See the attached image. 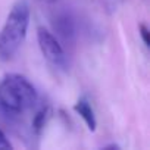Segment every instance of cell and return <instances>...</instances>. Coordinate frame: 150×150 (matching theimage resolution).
Listing matches in <instances>:
<instances>
[{"mask_svg": "<svg viewBox=\"0 0 150 150\" xmlns=\"http://www.w3.org/2000/svg\"><path fill=\"white\" fill-rule=\"evenodd\" d=\"M37 41H38L41 54L50 65H53L54 68H59V69H66V66H68L66 53L63 50L62 43L57 40V37L53 33H50L44 27H38L37 28Z\"/></svg>", "mask_w": 150, "mask_h": 150, "instance_id": "3957f363", "label": "cell"}, {"mask_svg": "<svg viewBox=\"0 0 150 150\" xmlns=\"http://www.w3.org/2000/svg\"><path fill=\"white\" fill-rule=\"evenodd\" d=\"M38 103V91L21 74H6L0 81V109L6 115L21 116Z\"/></svg>", "mask_w": 150, "mask_h": 150, "instance_id": "6da1fadb", "label": "cell"}, {"mask_svg": "<svg viewBox=\"0 0 150 150\" xmlns=\"http://www.w3.org/2000/svg\"><path fill=\"white\" fill-rule=\"evenodd\" d=\"M74 110L83 118V121L86 122V125H87V128L90 131H96V127H97L96 115H94L93 106L90 105V102H88V99L86 96H81L77 102H75Z\"/></svg>", "mask_w": 150, "mask_h": 150, "instance_id": "5b68a950", "label": "cell"}, {"mask_svg": "<svg viewBox=\"0 0 150 150\" xmlns=\"http://www.w3.org/2000/svg\"><path fill=\"white\" fill-rule=\"evenodd\" d=\"M50 115H52V110L47 105H43L35 110V113L33 116V121H31V128H33V132L35 135H40L43 132L44 127L47 125V122L50 119Z\"/></svg>", "mask_w": 150, "mask_h": 150, "instance_id": "8992f818", "label": "cell"}, {"mask_svg": "<svg viewBox=\"0 0 150 150\" xmlns=\"http://www.w3.org/2000/svg\"><path fill=\"white\" fill-rule=\"evenodd\" d=\"M13 146L12 143L9 141V138L6 137V134L0 129V150H11Z\"/></svg>", "mask_w": 150, "mask_h": 150, "instance_id": "ba28073f", "label": "cell"}, {"mask_svg": "<svg viewBox=\"0 0 150 150\" xmlns=\"http://www.w3.org/2000/svg\"><path fill=\"white\" fill-rule=\"evenodd\" d=\"M40 2H43V3H53V2H56V0H40Z\"/></svg>", "mask_w": 150, "mask_h": 150, "instance_id": "30bf717a", "label": "cell"}, {"mask_svg": "<svg viewBox=\"0 0 150 150\" xmlns=\"http://www.w3.org/2000/svg\"><path fill=\"white\" fill-rule=\"evenodd\" d=\"M53 28L56 33V37L59 41L63 43H72L77 37V30H75L74 18L68 12H59L53 18Z\"/></svg>", "mask_w": 150, "mask_h": 150, "instance_id": "277c9868", "label": "cell"}, {"mask_svg": "<svg viewBox=\"0 0 150 150\" xmlns=\"http://www.w3.org/2000/svg\"><path fill=\"white\" fill-rule=\"evenodd\" d=\"M138 33H140V35H141V40H143L144 46L149 47V46H150V41H149V28H147V25H146L144 22H141V24L138 25Z\"/></svg>", "mask_w": 150, "mask_h": 150, "instance_id": "52a82bcc", "label": "cell"}, {"mask_svg": "<svg viewBox=\"0 0 150 150\" xmlns=\"http://www.w3.org/2000/svg\"><path fill=\"white\" fill-rule=\"evenodd\" d=\"M30 15L27 0H18L9 11L0 30V60H11L22 46L30 27Z\"/></svg>", "mask_w": 150, "mask_h": 150, "instance_id": "7a4b0ae2", "label": "cell"}, {"mask_svg": "<svg viewBox=\"0 0 150 150\" xmlns=\"http://www.w3.org/2000/svg\"><path fill=\"white\" fill-rule=\"evenodd\" d=\"M105 149H119V146L118 144H110V146H106Z\"/></svg>", "mask_w": 150, "mask_h": 150, "instance_id": "9c48e42d", "label": "cell"}]
</instances>
